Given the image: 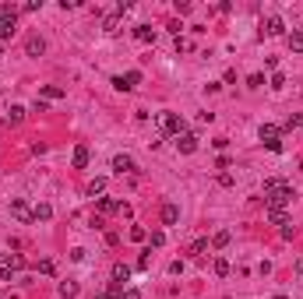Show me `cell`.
Instances as JSON below:
<instances>
[{"instance_id": "cell-1", "label": "cell", "mask_w": 303, "mask_h": 299, "mask_svg": "<svg viewBox=\"0 0 303 299\" xmlns=\"http://www.w3.org/2000/svg\"><path fill=\"white\" fill-rule=\"evenodd\" d=\"M159 123H162V134H169V137L187 134V120L180 113H159Z\"/></svg>"}, {"instance_id": "cell-2", "label": "cell", "mask_w": 303, "mask_h": 299, "mask_svg": "<svg viewBox=\"0 0 303 299\" xmlns=\"http://www.w3.org/2000/svg\"><path fill=\"white\" fill-rule=\"evenodd\" d=\"M21 268H25L21 253H4V257H0V282H11V275L21 271Z\"/></svg>"}, {"instance_id": "cell-3", "label": "cell", "mask_w": 303, "mask_h": 299, "mask_svg": "<svg viewBox=\"0 0 303 299\" xmlns=\"http://www.w3.org/2000/svg\"><path fill=\"white\" fill-rule=\"evenodd\" d=\"M141 85V70H127V74H117V78H113V88L117 92H134Z\"/></svg>"}, {"instance_id": "cell-4", "label": "cell", "mask_w": 303, "mask_h": 299, "mask_svg": "<svg viewBox=\"0 0 303 299\" xmlns=\"http://www.w3.org/2000/svg\"><path fill=\"white\" fill-rule=\"evenodd\" d=\"M198 144H201V141H198V134L187 130V134H180V137H176V152H180V155H194V152H198Z\"/></svg>"}, {"instance_id": "cell-5", "label": "cell", "mask_w": 303, "mask_h": 299, "mask_svg": "<svg viewBox=\"0 0 303 299\" xmlns=\"http://www.w3.org/2000/svg\"><path fill=\"white\" fill-rule=\"evenodd\" d=\"M293 197H296V190H293V186H282L279 194H268L264 201H268V208H286V204H289Z\"/></svg>"}, {"instance_id": "cell-6", "label": "cell", "mask_w": 303, "mask_h": 299, "mask_svg": "<svg viewBox=\"0 0 303 299\" xmlns=\"http://www.w3.org/2000/svg\"><path fill=\"white\" fill-rule=\"evenodd\" d=\"M46 53V39L43 35H28L25 39V57H43Z\"/></svg>"}, {"instance_id": "cell-7", "label": "cell", "mask_w": 303, "mask_h": 299, "mask_svg": "<svg viewBox=\"0 0 303 299\" xmlns=\"http://www.w3.org/2000/svg\"><path fill=\"white\" fill-rule=\"evenodd\" d=\"M257 137H261L264 144H275V141H282V127H275V123H261Z\"/></svg>"}, {"instance_id": "cell-8", "label": "cell", "mask_w": 303, "mask_h": 299, "mask_svg": "<svg viewBox=\"0 0 303 299\" xmlns=\"http://www.w3.org/2000/svg\"><path fill=\"white\" fill-rule=\"evenodd\" d=\"M11 215H14L18 222H35V218H32V208H28L21 197H14V201H11Z\"/></svg>"}, {"instance_id": "cell-9", "label": "cell", "mask_w": 303, "mask_h": 299, "mask_svg": "<svg viewBox=\"0 0 303 299\" xmlns=\"http://www.w3.org/2000/svg\"><path fill=\"white\" fill-rule=\"evenodd\" d=\"M138 166H134V159L131 155H113V173L117 176H124V173H134Z\"/></svg>"}, {"instance_id": "cell-10", "label": "cell", "mask_w": 303, "mask_h": 299, "mask_svg": "<svg viewBox=\"0 0 303 299\" xmlns=\"http://www.w3.org/2000/svg\"><path fill=\"white\" fill-rule=\"evenodd\" d=\"M134 39L145 43V46H155V28L152 25H134Z\"/></svg>"}, {"instance_id": "cell-11", "label": "cell", "mask_w": 303, "mask_h": 299, "mask_svg": "<svg viewBox=\"0 0 303 299\" xmlns=\"http://www.w3.org/2000/svg\"><path fill=\"white\" fill-rule=\"evenodd\" d=\"M264 32H268V35H286V21H282V14H268V18H264Z\"/></svg>"}, {"instance_id": "cell-12", "label": "cell", "mask_w": 303, "mask_h": 299, "mask_svg": "<svg viewBox=\"0 0 303 299\" xmlns=\"http://www.w3.org/2000/svg\"><path fill=\"white\" fill-rule=\"evenodd\" d=\"M88 159H92V152H88V144H78V148H74V155H71L74 169H88Z\"/></svg>"}, {"instance_id": "cell-13", "label": "cell", "mask_w": 303, "mask_h": 299, "mask_svg": "<svg viewBox=\"0 0 303 299\" xmlns=\"http://www.w3.org/2000/svg\"><path fill=\"white\" fill-rule=\"evenodd\" d=\"M14 32H18V18H0V43L14 39Z\"/></svg>"}, {"instance_id": "cell-14", "label": "cell", "mask_w": 303, "mask_h": 299, "mask_svg": "<svg viewBox=\"0 0 303 299\" xmlns=\"http://www.w3.org/2000/svg\"><path fill=\"white\" fill-rule=\"evenodd\" d=\"M176 222H180V204H162V226H176Z\"/></svg>"}, {"instance_id": "cell-15", "label": "cell", "mask_w": 303, "mask_h": 299, "mask_svg": "<svg viewBox=\"0 0 303 299\" xmlns=\"http://www.w3.org/2000/svg\"><path fill=\"white\" fill-rule=\"evenodd\" d=\"M113 282H117V285L131 282V264H124V260H117V264H113Z\"/></svg>"}, {"instance_id": "cell-16", "label": "cell", "mask_w": 303, "mask_h": 299, "mask_svg": "<svg viewBox=\"0 0 303 299\" xmlns=\"http://www.w3.org/2000/svg\"><path fill=\"white\" fill-rule=\"evenodd\" d=\"M95 211H99V215H113V211H120V201H113V197H99V201H95Z\"/></svg>"}, {"instance_id": "cell-17", "label": "cell", "mask_w": 303, "mask_h": 299, "mask_svg": "<svg viewBox=\"0 0 303 299\" xmlns=\"http://www.w3.org/2000/svg\"><path fill=\"white\" fill-rule=\"evenodd\" d=\"M102 194H106V176H95V179L88 183V197H92V201H99Z\"/></svg>"}, {"instance_id": "cell-18", "label": "cell", "mask_w": 303, "mask_h": 299, "mask_svg": "<svg viewBox=\"0 0 303 299\" xmlns=\"http://www.w3.org/2000/svg\"><path fill=\"white\" fill-rule=\"evenodd\" d=\"M32 218H35V222H50V218H53V204H46V201L35 204V208H32Z\"/></svg>"}, {"instance_id": "cell-19", "label": "cell", "mask_w": 303, "mask_h": 299, "mask_svg": "<svg viewBox=\"0 0 303 299\" xmlns=\"http://www.w3.org/2000/svg\"><path fill=\"white\" fill-rule=\"evenodd\" d=\"M229 239H233L229 229H219V233L212 236V250H226V246H229Z\"/></svg>"}, {"instance_id": "cell-20", "label": "cell", "mask_w": 303, "mask_h": 299, "mask_svg": "<svg viewBox=\"0 0 303 299\" xmlns=\"http://www.w3.org/2000/svg\"><path fill=\"white\" fill-rule=\"evenodd\" d=\"M282 186H289L282 176H268V179H264V197H268V194H279Z\"/></svg>"}, {"instance_id": "cell-21", "label": "cell", "mask_w": 303, "mask_h": 299, "mask_svg": "<svg viewBox=\"0 0 303 299\" xmlns=\"http://www.w3.org/2000/svg\"><path fill=\"white\" fill-rule=\"evenodd\" d=\"M208 246H212V239H208V236H201V239H194V243H191V250H187V253H191V257H205V253H208Z\"/></svg>"}, {"instance_id": "cell-22", "label": "cell", "mask_w": 303, "mask_h": 299, "mask_svg": "<svg viewBox=\"0 0 303 299\" xmlns=\"http://www.w3.org/2000/svg\"><path fill=\"white\" fill-rule=\"evenodd\" d=\"M102 32H106V35H117V32H120V11H113V14L102 21Z\"/></svg>"}, {"instance_id": "cell-23", "label": "cell", "mask_w": 303, "mask_h": 299, "mask_svg": "<svg viewBox=\"0 0 303 299\" xmlns=\"http://www.w3.org/2000/svg\"><path fill=\"white\" fill-rule=\"evenodd\" d=\"M268 222H272V226H289L286 208H268Z\"/></svg>"}, {"instance_id": "cell-24", "label": "cell", "mask_w": 303, "mask_h": 299, "mask_svg": "<svg viewBox=\"0 0 303 299\" xmlns=\"http://www.w3.org/2000/svg\"><path fill=\"white\" fill-rule=\"evenodd\" d=\"M289 50L303 57V28H293V32H289Z\"/></svg>"}, {"instance_id": "cell-25", "label": "cell", "mask_w": 303, "mask_h": 299, "mask_svg": "<svg viewBox=\"0 0 303 299\" xmlns=\"http://www.w3.org/2000/svg\"><path fill=\"white\" fill-rule=\"evenodd\" d=\"M212 271H215L219 278H226V275L233 271V264H229V260H226V257H215V264H212Z\"/></svg>"}, {"instance_id": "cell-26", "label": "cell", "mask_w": 303, "mask_h": 299, "mask_svg": "<svg viewBox=\"0 0 303 299\" xmlns=\"http://www.w3.org/2000/svg\"><path fill=\"white\" fill-rule=\"evenodd\" d=\"M21 120H25V106H11V109H7V123L18 127Z\"/></svg>"}, {"instance_id": "cell-27", "label": "cell", "mask_w": 303, "mask_h": 299, "mask_svg": "<svg viewBox=\"0 0 303 299\" xmlns=\"http://www.w3.org/2000/svg\"><path fill=\"white\" fill-rule=\"evenodd\" d=\"M57 292H60V299H74V296H78V282H64Z\"/></svg>"}, {"instance_id": "cell-28", "label": "cell", "mask_w": 303, "mask_h": 299, "mask_svg": "<svg viewBox=\"0 0 303 299\" xmlns=\"http://www.w3.org/2000/svg\"><path fill=\"white\" fill-rule=\"evenodd\" d=\"M296 127H303V113H293V117L282 123V134H289V130H296Z\"/></svg>"}, {"instance_id": "cell-29", "label": "cell", "mask_w": 303, "mask_h": 299, "mask_svg": "<svg viewBox=\"0 0 303 299\" xmlns=\"http://www.w3.org/2000/svg\"><path fill=\"white\" fill-rule=\"evenodd\" d=\"M67 92L64 88H57V85H43V99H64Z\"/></svg>"}, {"instance_id": "cell-30", "label": "cell", "mask_w": 303, "mask_h": 299, "mask_svg": "<svg viewBox=\"0 0 303 299\" xmlns=\"http://www.w3.org/2000/svg\"><path fill=\"white\" fill-rule=\"evenodd\" d=\"M268 88H272V92H282V88H286V74L275 70V74H272V81H268Z\"/></svg>"}, {"instance_id": "cell-31", "label": "cell", "mask_w": 303, "mask_h": 299, "mask_svg": "<svg viewBox=\"0 0 303 299\" xmlns=\"http://www.w3.org/2000/svg\"><path fill=\"white\" fill-rule=\"evenodd\" d=\"M127 236H131L134 243H145V239H148V233H145V226H131V233H127Z\"/></svg>"}, {"instance_id": "cell-32", "label": "cell", "mask_w": 303, "mask_h": 299, "mask_svg": "<svg viewBox=\"0 0 303 299\" xmlns=\"http://www.w3.org/2000/svg\"><path fill=\"white\" fill-rule=\"evenodd\" d=\"M247 88H264V74L261 70H254L250 78H247Z\"/></svg>"}, {"instance_id": "cell-33", "label": "cell", "mask_w": 303, "mask_h": 299, "mask_svg": "<svg viewBox=\"0 0 303 299\" xmlns=\"http://www.w3.org/2000/svg\"><path fill=\"white\" fill-rule=\"evenodd\" d=\"M148 264H152V246L141 250V257H138V271H148Z\"/></svg>"}, {"instance_id": "cell-34", "label": "cell", "mask_w": 303, "mask_h": 299, "mask_svg": "<svg viewBox=\"0 0 303 299\" xmlns=\"http://www.w3.org/2000/svg\"><path fill=\"white\" fill-rule=\"evenodd\" d=\"M194 11V4H191V0H176V14L183 18V14H191Z\"/></svg>"}, {"instance_id": "cell-35", "label": "cell", "mask_w": 303, "mask_h": 299, "mask_svg": "<svg viewBox=\"0 0 303 299\" xmlns=\"http://www.w3.org/2000/svg\"><path fill=\"white\" fill-rule=\"evenodd\" d=\"M162 243H166V233L155 229V233H152V239H148V246H162Z\"/></svg>"}, {"instance_id": "cell-36", "label": "cell", "mask_w": 303, "mask_h": 299, "mask_svg": "<svg viewBox=\"0 0 303 299\" xmlns=\"http://www.w3.org/2000/svg\"><path fill=\"white\" fill-rule=\"evenodd\" d=\"M0 18H18V7L14 4H0Z\"/></svg>"}, {"instance_id": "cell-37", "label": "cell", "mask_w": 303, "mask_h": 299, "mask_svg": "<svg viewBox=\"0 0 303 299\" xmlns=\"http://www.w3.org/2000/svg\"><path fill=\"white\" fill-rule=\"evenodd\" d=\"M88 229H106V218H102V215H92V218H88Z\"/></svg>"}, {"instance_id": "cell-38", "label": "cell", "mask_w": 303, "mask_h": 299, "mask_svg": "<svg viewBox=\"0 0 303 299\" xmlns=\"http://www.w3.org/2000/svg\"><path fill=\"white\" fill-rule=\"evenodd\" d=\"M39 271H43V275H53V271H57V264L46 257V260H39Z\"/></svg>"}, {"instance_id": "cell-39", "label": "cell", "mask_w": 303, "mask_h": 299, "mask_svg": "<svg viewBox=\"0 0 303 299\" xmlns=\"http://www.w3.org/2000/svg\"><path fill=\"white\" fill-rule=\"evenodd\" d=\"M21 11H28V14H35V11H43V0H28V4H25Z\"/></svg>"}, {"instance_id": "cell-40", "label": "cell", "mask_w": 303, "mask_h": 299, "mask_svg": "<svg viewBox=\"0 0 303 299\" xmlns=\"http://www.w3.org/2000/svg\"><path fill=\"white\" fill-rule=\"evenodd\" d=\"M229 166H233V162H229V155H219V159H215V169H222V173L229 169Z\"/></svg>"}, {"instance_id": "cell-41", "label": "cell", "mask_w": 303, "mask_h": 299, "mask_svg": "<svg viewBox=\"0 0 303 299\" xmlns=\"http://www.w3.org/2000/svg\"><path fill=\"white\" fill-rule=\"evenodd\" d=\"M166 28H169V32H173V35H176V39H180V32H183V21H176V18H173V21H169V25H166Z\"/></svg>"}, {"instance_id": "cell-42", "label": "cell", "mask_w": 303, "mask_h": 299, "mask_svg": "<svg viewBox=\"0 0 303 299\" xmlns=\"http://www.w3.org/2000/svg\"><path fill=\"white\" fill-rule=\"evenodd\" d=\"M279 236H282V239H293V236H296V229H293V222H289V226H282V229H279Z\"/></svg>"}, {"instance_id": "cell-43", "label": "cell", "mask_w": 303, "mask_h": 299, "mask_svg": "<svg viewBox=\"0 0 303 299\" xmlns=\"http://www.w3.org/2000/svg\"><path fill=\"white\" fill-rule=\"evenodd\" d=\"M212 144H215V148H219V152H226V148H229V137H215V141H212Z\"/></svg>"}, {"instance_id": "cell-44", "label": "cell", "mask_w": 303, "mask_h": 299, "mask_svg": "<svg viewBox=\"0 0 303 299\" xmlns=\"http://www.w3.org/2000/svg\"><path fill=\"white\" fill-rule=\"evenodd\" d=\"M219 186H233V176L229 173H219Z\"/></svg>"}, {"instance_id": "cell-45", "label": "cell", "mask_w": 303, "mask_h": 299, "mask_svg": "<svg viewBox=\"0 0 303 299\" xmlns=\"http://www.w3.org/2000/svg\"><path fill=\"white\" fill-rule=\"evenodd\" d=\"M85 253H88V250H81V246H74V250H71V260H85Z\"/></svg>"}, {"instance_id": "cell-46", "label": "cell", "mask_w": 303, "mask_h": 299, "mask_svg": "<svg viewBox=\"0 0 303 299\" xmlns=\"http://www.w3.org/2000/svg\"><path fill=\"white\" fill-rule=\"evenodd\" d=\"M169 275H183V260H173V264H169Z\"/></svg>"}, {"instance_id": "cell-47", "label": "cell", "mask_w": 303, "mask_h": 299, "mask_svg": "<svg viewBox=\"0 0 303 299\" xmlns=\"http://www.w3.org/2000/svg\"><path fill=\"white\" fill-rule=\"evenodd\" d=\"M95 299H117V292H113V289H102V292H95Z\"/></svg>"}, {"instance_id": "cell-48", "label": "cell", "mask_w": 303, "mask_h": 299, "mask_svg": "<svg viewBox=\"0 0 303 299\" xmlns=\"http://www.w3.org/2000/svg\"><path fill=\"white\" fill-rule=\"evenodd\" d=\"M120 299H141V292H138V289H124V296H120Z\"/></svg>"}, {"instance_id": "cell-49", "label": "cell", "mask_w": 303, "mask_h": 299, "mask_svg": "<svg viewBox=\"0 0 303 299\" xmlns=\"http://www.w3.org/2000/svg\"><path fill=\"white\" fill-rule=\"evenodd\" d=\"M296 275H303V257H296Z\"/></svg>"}, {"instance_id": "cell-50", "label": "cell", "mask_w": 303, "mask_h": 299, "mask_svg": "<svg viewBox=\"0 0 303 299\" xmlns=\"http://www.w3.org/2000/svg\"><path fill=\"white\" fill-rule=\"evenodd\" d=\"M275 299H286V296H275Z\"/></svg>"}, {"instance_id": "cell-51", "label": "cell", "mask_w": 303, "mask_h": 299, "mask_svg": "<svg viewBox=\"0 0 303 299\" xmlns=\"http://www.w3.org/2000/svg\"><path fill=\"white\" fill-rule=\"evenodd\" d=\"M300 169H303V159H300Z\"/></svg>"}, {"instance_id": "cell-52", "label": "cell", "mask_w": 303, "mask_h": 299, "mask_svg": "<svg viewBox=\"0 0 303 299\" xmlns=\"http://www.w3.org/2000/svg\"><path fill=\"white\" fill-rule=\"evenodd\" d=\"M0 53H4V46H0Z\"/></svg>"}]
</instances>
